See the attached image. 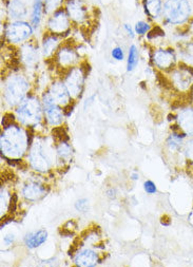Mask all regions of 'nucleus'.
Masks as SVG:
<instances>
[{
	"label": "nucleus",
	"mask_w": 193,
	"mask_h": 267,
	"mask_svg": "<svg viewBox=\"0 0 193 267\" xmlns=\"http://www.w3.org/2000/svg\"><path fill=\"white\" fill-rule=\"evenodd\" d=\"M191 11L188 0H166L162 14L169 23L182 24L189 19Z\"/></svg>",
	"instance_id": "1"
},
{
	"label": "nucleus",
	"mask_w": 193,
	"mask_h": 267,
	"mask_svg": "<svg viewBox=\"0 0 193 267\" xmlns=\"http://www.w3.org/2000/svg\"><path fill=\"white\" fill-rule=\"evenodd\" d=\"M29 89V83L22 77L17 76L11 78L5 89V97L11 105L20 102Z\"/></svg>",
	"instance_id": "2"
},
{
	"label": "nucleus",
	"mask_w": 193,
	"mask_h": 267,
	"mask_svg": "<svg viewBox=\"0 0 193 267\" xmlns=\"http://www.w3.org/2000/svg\"><path fill=\"white\" fill-rule=\"evenodd\" d=\"M40 110L41 108L38 100H36L35 99H29L21 102L19 108H18L17 113L22 123L30 124L33 123V121L39 120Z\"/></svg>",
	"instance_id": "3"
},
{
	"label": "nucleus",
	"mask_w": 193,
	"mask_h": 267,
	"mask_svg": "<svg viewBox=\"0 0 193 267\" xmlns=\"http://www.w3.org/2000/svg\"><path fill=\"white\" fill-rule=\"evenodd\" d=\"M33 32V27L26 21H15L8 26L5 36H7L9 41L17 44L23 40L28 39Z\"/></svg>",
	"instance_id": "4"
},
{
	"label": "nucleus",
	"mask_w": 193,
	"mask_h": 267,
	"mask_svg": "<svg viewBox=\"0 0 193 267\" xmlns=\"http://www.w3.org/2000/svg\"><path fill=\"white\" fill-rule=\"evenodd\" d=\"M83 72L81 69H72L69 73L65 81V87H67L70 95L78 96L81 92L83 84Z\"/></svg>",
	"instance_id": "5"
},
{
	"label": "nucleus",
	"mask_w": 193,
	"mask_h": 267,
	"mask_svg": "<svg viewBox=\"0 0 193 267\" xmlns=\"http://www.w3.org/2000/svg\"><path fill=\"white\" fill-rule=\"evenodd\" d=\"M49 28L53 33L56 34H63L69 29L68 16L63 9L54 12L53 16L49 20Z\"/></svg>",
	"instance_id": "6"
},
{
	"label": "nucleus",
	"mask_w": 193,
	"mask_h": 267,
	"mask_svg": "<svg viewBox=\"0 0 193 267\" xmlns=\"http://www.w3.org/2000/svg\"><path fill=\"white\" fill-rule=\"evenodd\" d=\"M67 12L71 19L81 22L86 19L87 10L84 8L81 0H69L67 3Z\"/></svg>",
	"instance_id": "7"
},
{
	"label": "nucleus",
	"mask_w": 193,
	"mask_h": 267,
	"mask_svg": "<svg viewBox=\"0 0 193 267\" xmlns=\"http://www.w3.org/2000/svg\"><path fill=\"white\" fill-rule=\"evenodd\" d=\"M49 94L52 100L59 105H68L70 101V93L67 87L62 83H55L52 84Z\"/></svg>",
	"instance_id": "8"
},
{
	"label": "nucleus",
	"mask_w": 193,
	"mask_h": 267,
	"mask_svg": "<svg viewBox=\"0 0 193 267\" xmlns=\"http://www.w3.org/2000/svg\"><path fill=\"white\" fill-rule=\"evenodd\" d=\"M174 62H176V57L170 50H159L154 53V63L160 69L171 68Z\"/></svg>",
	"instance_id": "9"
},
{
	"label": "nucleus",
	"mask_w": 193,
	"mask_h": 267,
	"mask_svg": "<svg viewBox=\"0 0 193 267\" xmlns=\"http://www.w3.org/2000/svg\"><path fill=\"white\" fill-rule=\"evenodd\" d=\"M179 126L187 132V134L193 135V109H185L178 117Z\"/></svg>",
	"instance_id": "10"
},
{
	"label": "nucleus",
	"mask_w": 193,
	"mask_h": 267,
	"mask_svg": "<svg viewBox=\"0 0 193 267\" xmlns=\"http://www.w3.org/2000/svg\"><path fill=\"white\" fill-rule=\"evenodd\" d=\"M9 15L13 19H20L27 15V9L20 0H11L8 7Z\"/></svg>",
	"instance_id": "11"
},
{
	"label": "nucleus",
	"mask_w": 193,
	"mask_h": 267,
	"mask_svg": "<svg viewBox=\"0 0 193 267\" xmlns=\"http://www.w3.org/2000/svg\"><path fill=\"white\" fill-rule=\"evenodd\" d=\"M97 261V256L92 250H83L77 254L76 264L80 266H93Z\"/></svg>",
	"instance_id": "12"
},
{
	"label": "nucleus",
	"mask_w": 193,
	"mask_h": 267,
	"mask_svg": "<svg viewBox=\"0 0 193 267\" xmlns=\"http://www.w3.org/2000/svg\"><path fill=\"white\" fill-rule=\"evenodd\" d=\"M47 232L46 230H38V232L28 234L26 242L27 245L30 248H36L40 246L42 243H45L47 240Z\"/></svg>",
	"instance_id": "13"
},
{
	"label": "nucleus",
	"mask_w": 193,
	"mask_h": 267,
	"mask_svg": "<svg viewBox=\"0 0 193 267\" xmlns=\"http://www.w3.org/2000/svg\"><path fill=\"white\" fill-rule=\"evenodd\" d=\"M145 8L148 15L156 18L161 13L162 2L161 0H145Z\"/></svg>",
	"instance_id": "14"
},
{
	"label": "nucleus",
	"mask_w": 193,
	"mask_h": 267,
	"mask_svg": "<svg viewBox=\"0 0 193 267\" xmlns=\"http://www.w3.org/2000/svg\"><path fill=\"white\" fill-rule=\"evenodd\" d=\"M58 60L63 66H70L76 60V54L71 49H62L58 53Z\"/></svg>",
	"instance_id": "15"
},
{
	"label": "nucleus",
	"mask_w": 193,
	"mask_h": 267,
	"mask_svg": "<svg viewBox=\"0 0 193 267\" xmlns=\"http://www.w3.org/2000/svg\"><path fill=\"white\" fill-rule=\"evenodd\" d=\"M42 8H45L44 0H35L33 5V13H32V27L33 29H37L41 20Z\"/></svg>",
	"instance_id": "16"
},
{
	"label": "nucleus",
	"mask_w": 193,
	"mask_h": 267,
	"mask_svg": "<svg viewBox=\"0 0 193 267\" xmlns=\"http://www.w3.org/2000/svg\"><path fill=\"white\" fill-rule=\"evenodd\" d=\"M58 45V39L56 36L51 35L48 36L44 40V54L46 56H49L56 50V47Z\"/></svg>",
	"instance_id": "17"
},
{
	"label": "nucleus",
	"mask_w": 193,
	"mask_h": 267,
	"mask_svg": "<svg viewBox=\"0 0 193 267\" xmlns=\"http://www.w3.org/2000/svg\"><path fill=\"white\" fill-rule=\"evenodd\" d=\"M140 60V56H138V51L135 46H131L129 49V56H128V63H127V70L129 72L133 71L138 64Z\"/></svg>",
	"instance_id": "18"
},
{
	"label": "nucleus",
	"mask_w": 193,
	"mask_h": 267,
	"mask_svg": "<svg viewBox=\"0 0 193 267\" xmlns=\"http://www.w3.org/2000/svg\"><path fill=\"white\" fill-rule=\"evenodd\" d=\"M22 59L25 60L28 65H32L36 63V60H37V51H36V49L32 46H27L26 48H23Z\"/></svg>",
	"instance_id": "19"
},
{
	"label": "nucleus",
	"mask_w": 193,
	"mask_h": 267,
	"mask_svg": "<svg viewBox=\"0 0 193 267\" xmlns=\"http://www.w3.org/2000/svg\"><path fill=\"white\" fill-rule=\"evenodd\" d=\"M41 193L42 189L37 185H28L25 189H23V194L30 200H36Z\"/></svg>",
	"instance_id": "20"
},
{
	"label": "nucleus",
	"mask_w": 193,
	"mask_h": 267,
	"mask_svg": "<svg viewBox=\"0 0 193 267\" xmlns=\"http://www.w3.org/2000/svg\"><path fill=\"white\" fill-rule=\"evenodd\" d=\"M63 0H44V5L47 12H55Z\"/></svg>",
	"instance_id": "21"
},
{
	"label": "nucleus",
	"mask_w": 193,
	"mask_h": 267,
	"mask_svg": "<svg viewBox=\"0 0 193 267\" xmlns=\"http://www.w3.org/2000/svg\"><path fill=\"white\" fill-rule=\"evenodd\" d=\"M52 133H53L54 136H56L59 139V141H62V142L69 141V135L67 134V132L64 130V128H62V127H58V128H54L52 130Z\"/></svg>",
	"instance_id": "22"
},
{
	"label": "nucleus",
	"mask_w": 193,
	"mask_h": 267,
	"mask_svg": "<svg viewBox=\"0 0 193 267\" xmlns=\"http://www.w3.org/2000/svg\"><path fill=\"white\" fill-rule=\"evenodd\" d=\"M150 30V26L145 21H138L135 24V32L138 35H145Z\"/></svg>",
	"instance_id": "23"
},
{
	"label": "nucleus",
	"mask_w": 193,
	"mask_h": 267,
	"mask_svg": "<svg viewBox=\"0 0 193 267\" xmlns=\"http://www.w3.org/2000/svg\"><path fill=\"white\" fill-rule=\"evenodd\" d=\"M75 207L78 211L86 212L88 209V200L87 199H81L80 201H77L75 204Z\"/></svg>",
	"instance_id": "24"
},
{
	"label": "nucleus",
	"mask_w": 193,
	"mask_h": 267,
	"mask_svg": "<svg viewBox=\"0 0 193 267\" xmlns=\"http://www.w3.org/2000/svg\"><path fill=\"white\" fill-rule=\"evenodd\" d=\"M144 189L149 194H153L156 192V186L152 181H147L144 184Z\"/></svg>",
	"instance_id": "25"
},
{
	"label": "nucleus",
	"mask_w": 193,
	"mask_h": 267,
	"mask_svg": "<svg viewBox=\"0 0 193 267\" xmlns=\"http://www.w3.org/2000/svg\"><path fill=\"white\" fill-rule=\"evenodd\" d=\"M112 57L116 60H123L124 59V51L122 48L116 47L112 50Z\"/></svg>",
	"instance_id": "26"
},
{
	"label": "nucleus",
	"mask_w": 193,
	"mask_h": 267,
	"mask_svg": "<svg viewBox=\"0 0 193 267\" xmlns=\"http://www.w3.org/2000/svg\"><path fill=\"white\" fill-rule=\"evenodd\" d=\"M162 35H165V33L162 32V30L160 27H156L152 30L151 32L148 34V37L149 38H154V37H158V36H162Z\"/></svg>",
	"instance_id": "27"
},
{
	"label": "nucleus",
	"mask_w": 193,
	"mask_h": 267,
	"mask_svg": "<svg viewBox=\"0 0 193 267\" xmlns=\"http://www.w3.org/2000/svg\"><path fill=\"white\" fill-rule=\"evenodd\" d=\"M17 200H18V198H17L16 194H14V196H12V198H11V200H10L9 211L11 212V214H12V212H15V210H16V207H17Z\"/></svg>",
	"instance_id": "28"
},
{
	"label": "nucleus",
	"mask_w": 193,
	"mask_h": 267,
	"mask_svg": "<svg viewBox=\"0 0 193 267\" xmlns=\"http://www.w3.org/2000/svg\"><path fill=\"white\" fill-rule=\"evenodd\" d=\"M186 152H187V155H188L189 159L191 161H193V141L190 142V143H188V145H187Z\"/></svg>",
	"instance_id": "29"
},
{
	"label": "nucleus",
	"mask_w": 193,
	"mask_h": 267,
	"mask_svg": "<svg viewBox=\"0 0 193 267\" xmlns=\"http://www.w3.org/2000/svg\"><path fill=\"white\" fill-rule=\"evenodd\" d=\"M72 110H73V106H70L69 105V107H65L64 108V110H63V112H64V115H67V117H69V115L72 113Z\"/></svg>",
	"instance_id": "30"
},
{
	"label": "nucleus",
	"mask_w": 193,
	"mask_h": 267,
	"mask_svg": "<svg viewBox=\"0 0 193 267\" xmlns=\"http://www.w3.org/2000/svg\"><path fill=\"white\" fill-rule=\"evenodd\" d=\"M10 236H11V235H7V236H5V238H4V243H5V244H7V245L12 244V243H13V241H14V235H12V238H10Z\"/></svg>",
	"instance_id": "31"
},
{
	"label": "nucleus",
	"mask_w": 193,
	"mask_h": 267,
	"mask_svg": "<svg viewBox=\"0 0 193 267\" xmlns=\"http://www.w3.org/2000/svg\"><path fill=\"white\" fill-rule=\"evenodd\" d=\"M125 29L127 30V32L129 33V35L131 36V37H133L134 36V33H133V30L131 29V27H129V24H125Z\"/></svg>",
	"instance_id": "32"
},
{
	"label": "nucleus",
	"mask_w": 193,
	"mask_h": 267,
	"mask_svg": "<svg viewBox=\"0 0 193 267\" xmlns=\"http://www.w3.org/2000/svg\"><path fill=\"white\" fill-rule=\"evenodd\" d=\"M132 179H133V180H137L138 179V174H133V175H132Z\"/></svg>",
	"instance_id": "33"
}]
</instances>
